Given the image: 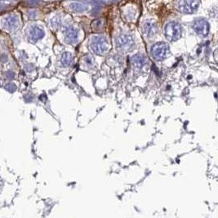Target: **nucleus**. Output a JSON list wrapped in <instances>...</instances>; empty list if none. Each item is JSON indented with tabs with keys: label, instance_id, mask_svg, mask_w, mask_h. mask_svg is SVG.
Masks as SVG:
<instances>
[{
	"label": "nucleus",
	"instance_id": "1",
	"mask_svg": "<svg viewBox=\"0 0 218 218\" xmlns=\"http://www.w3.org/2000/svg\"><path fill=\"white\" fill-rule=\"evenodd\" d=\"M92 51L97 55H104L109 50V42L107 39L102 36H96L91 41Z\"/></svg>",
	"mask_w": 218,
	"mask_h": 218
},
{
	"label": "nucleus",
	"instance_id": "2",
	"mask_svg": "<svg viewBox=\"0 0 218 218\" xmlns=\"http://www.w3.org/2000/svg\"><path fill=\"white\" fill-rule=\"evenodd\" d=\"M164 35L169 41H176L180 38L181 35V27L180 24L176 22H169L164 28Z\"/></svg>",
	"mask_w": 218,
	"mask_h": 218
},
{
	"label": "nucleus",
	"instance_id": "3",
	"mask_svg": "<svg viewBox=\"0 0 218 218\" xmlns=\"http://www.w3.org/2000/svg\"><path fill=\"white\" fill-rule=\"evenodd\" d=\"M200 5V0H180L178 8L185 14H190L195 12Z\"/></svg>",
	"mask_w": 218,
	"mask_h": 218
},
{
	"label": "nucleus",
	"instance_id": "4",
	"mask_svg": "<svg viewBox=\"0 0 218 218\" xmlns=\"http://www.w3.org/2000/svg\"><path fill=\"white\" fill-rule=\"evenodd\" d=\"M116 43L119 49L128 52L133 48L134 39L129 35H120L116 39Z\"/></svg>",
	"mask_w": 218,
	"mask_h": 218
},
{
	"label": "nucleus",
	"instance_id": "5",
	"mask_svg": "<svg viewBox=\"0 0 218 218\" xmlns=\"http://www.w3.org/2000/svg\"><path fill=\"white\" fill-rule=\"evenodd\" d=\"M168 52V45L166 42H160L154 44L152 47V56L157 61L164 60Z\"/></svg>",
	"mask_w": 218,
	"mask_h": 218
},
{
	"label": "nucleus",
	"instance_id": "6",
	"mask_svg": "<svg viewBox=\"0 0 218 218\" xmlns=\"http://www.w3.org/2000/svg\"><path fill=\"white\" fill-rule=\"evenodd\" d=\"M193 29L196 32V34L199 36L205 37L209 32V24L205 20H196L193 24Z\"/></svg>",
	"mask_w": 218,
	"mask_h": 218
},
{
	"label": "nucleus",
	"instance_id": "7",
	"mask_svg": "<svg viewBox=\"0 0 218 218\" xmlns=\"http://www.w3.org/2000/svg\"><path fill=\"white\" fill-rule=\"evenodd\" d=\"M65 41L68 43H75L79 38V31L76 28L73 26H69L65 30Z\"/></svg>",
	"mask_w": 218,
	"mask_h": 218
},
{
	"label": "nucleus",
	"instance_id": "8",
	"mask_svg": "<svg viewBox=\"0 0 218 218\" xmlns=\"http://www.w3.org/2000/svg\"><path fill=\"white\" fill-rule=\"evenodd\" d=\"M143 31L148 38H152L157 33V25L154 21H147L143 25Z\"/></svg>",
	"mask_w": 218,
	"mask_h": 218
},
{
	"label": "nucleus",
	"instance_id": "9",
	"mask_svg": "<svg viewBox=\"0 0 218 218\" xmlns=\"http://www.w3.org/2000/svg\"><path fill=\"white\" fill-rule=\"evenodd\" d=\"M43 35H44L43 31L40 28H38L37 26L33 27L31 29L30 32V38L31 41H33V42L38 41V39H40V38H42L43 37Z\"/></svg>",
	"mask_w": 218,
	"mask_h": 218
},
{
	"label": "nucleus",
	"instance_id": "10",
	"mask_svg": "<svg viewBox=\"0 0 218 218\" xmlns=\"http://www.w3.org/2000/svg\"><path fill=\"white\" fill-rule=\"evenodd\" d=\"M17 25H18V18L15 15H11L8 16L4 22V26L8 30L15 29L17 27Z\"/></svg>",
	"mask_w": 218,
	"mask_h": 218
},
{
	"label": "nucleus",
	"instance_id": "11",
	"mask_svg": "<svg viewBox=\"0 0 218 218\" xmlns=\"http://www.w3.org/2000/svg\"><path fill=\"white\" fill-rule=\"evenodd\" d=\"M145 64V58L140 54H137L132 57V65L135 67V69H142Z\"/></svg>",
	"mask_w": 218,
	"mask_h": 218
},
{
	"label": "nucleus",
	"instance_id": "12",
	"mask_svg": "<svg viewBox=\"0 0 218 218\" xmlns=\"http://www.w3.org/2000/svg\"><path fill=\"white\" fill-rule=\"evenodd\" d=\"M105 27V20L104 19H97L94 21H92V30L96 32L102 31Z\"/></svg>",
	"mask_w": 218,
	"mask_h": 218
},
{
	"label": "nucleus",
	"instance_id": "13",
	"mask_svg": "<svg viewBox=\"0 0 218 218\" xmlns=\"http://www.w3.org/2000/svg\"><path fill=\"white\" fill-rule=\"evenodd\" d=\"M61 62L65 66H70L73 63V57L72 55L69 52H65L62 55L61 57Z\"/></svg>",
	"mask_w": 218,
	"mask_h": 218
},
{
	"label": "nucleus",
	"instance_id": "14",
	"mask_svg": "<svg viewBox=\"0 0 218 218\" xmlns=\"http://www.w3.org/2000/svg\"><path fill=\"white\" fill-rule=\"evenodd\" d=\"M70 8H72L74 11H79V12L85 11L88 8L84 4H78V3H73V4H70Z\"/></svg>",
	"mask_w": 218,
	"mask_h": 218
}]
</instances>
